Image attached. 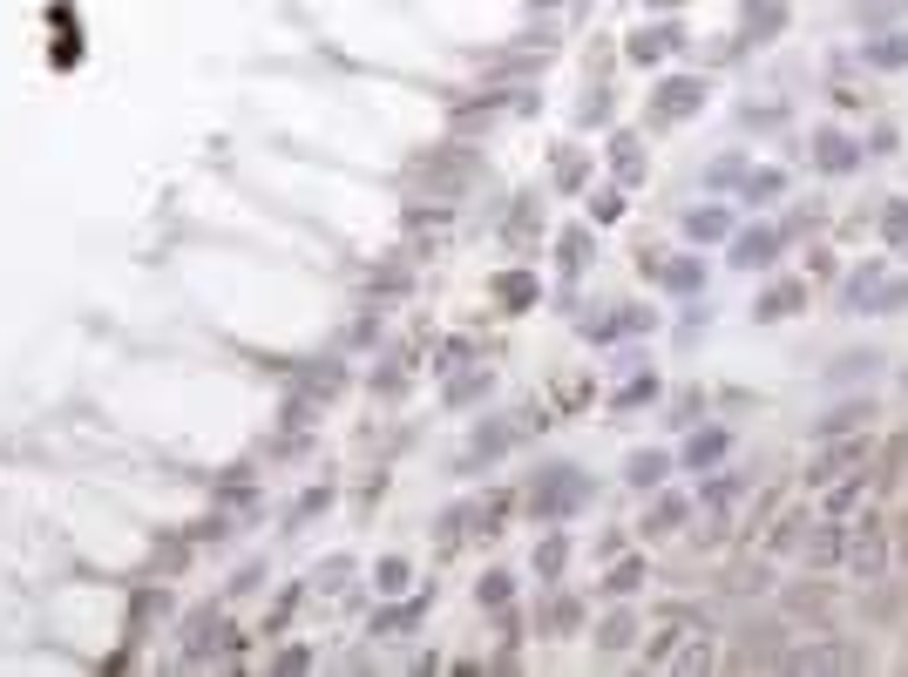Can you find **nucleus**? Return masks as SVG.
Returning a JSON list of instances; mask_svg holds the SVG:
<instances>
[{"label":"nucleus","mask_w":908,"mask_h":677,"mask_svg":"<svg viewBox=\"0 0 908 677\" xmlns=\"http://www.w3.org/2000/svg\"><path fill=\"white\" fill-rule=\"evenodd\" d=\"M787 224H753V230H739L732 237V265H746V272H767V265H780L787 258Z\"/></svg>","instance_id":"obj_1"},{"label":"nucleus","mask_w":908,"mask_h":677,"mask_svg":"<svg viewBox=\"0 0 908 677\" xmlns=\"http://www.w3.org/2000/svg\"><path fill=\"white\" fill-rule=\"evenodd\" d=\"M813 163L828 169V177H855V169L868 163V149H861L848 129H834V122H828V129H813Z\"/></svg>","instance_id":"obj_2"},{"label":"nucleus","mask_w":908,"mask_h":677,"mask_svg":"<svg viewBox=\"0 0 908 677\" xmlns=\"http://www.w3.org/2000/svg\"><path fill=\"white\" fill-rule=\"evenodd\" d=\"M881 562H888V529H881V516L848 522V569H855V576H875Z\"/></svg>","instance_id":"obj_3"},{"label":"nucleus","mask_w":908,"mask_h":677,"mask_svg":"<svg viewBox=\"0 0 908 677\" xmlns=\"http://www.w3.org/2000/svg\"><path fill=\"white\" fill-rule=\"evenodd\" d=\"M807 312V278H780V285H767L760 298H753V318L760 325H780V318H800Z\"/></svg>","instance_id":"obj_4"},{"label":"nucleus","mask_w":908,"mask_h":677,"mask_svg":"<svg viewBox=\"0 0 908 677\" xmlns=\"http://www.w3.org/2000/svg\"><path fill=\"white\" fill-rule=\"evenodd\" d=\"M861 454H868V441H855V434H834V448H820V454H813L807 481H820V488H828V481L855 474V461H861Z\"/></svg>","instance_id":"obj_5"},{"label":"nucleus","mask_w":908,"mask_h":677,"mask_svg":"<svg viewBox=\"0 0 908 677\" xmlns=\"http://www.w3.org/2000/svg\"><path fill=\"white\" fill-rule=\"evenodd\" d=\"M855 657L834 644V637H820V644H787L780 650V670H848Z\"/></svg>","instance_id":"obj_6"},{"label":"nucleus","mask_w":908,"mask_h":677,"mask_svg":"<svg viewBox=\"0 0 908 677\" xmlns=\"http://www.w3.org/2000/svg\"><path fill=\"white\" fill-rule=\"evenodd\" d=\"M881 278H888V258L855 265V272L841 278V312H868V305H875V292H881Z\"/></svg>","instance_id":"obj_7"},{"label":"nucleus","mask_w":908,"mask_h":677,"mask_svg":"<svg viewBox=\"0 0 908 677\" xmlns=\"http://www.w3.org/2000/svg\"><path fill=\"white\" fill-rule=\"evenodd\" d=\"M868 420H875V400H841V406H828V413L813 420V434H820V441H834V434H861Z\"/></svg>","instance_id":"obj_8"},{"label":"nucleus","mask_w":908,"mask_h":677,"mask_svg":"<svg viewBox=\"0 0 908 677\" xmlns=\"http://www.w3.org/2000/svg\"><path fill=\"white\" fill-rule=\"evenodd\" d=\"M875 373H881V353H868V346H848V353L828 360V386H861Z\"/></svg>","instance_id":"obj_9"},{"label":"nucleus","mask_w":908,"mask_h":677,"mask_svg":"<svg viewBox=\"0 0 908 677\" xmlns=\"http://www.w3.org/2000/svg\"><path fill=\"white\" fill-rule=\"evenodd\" d=\"M685 230H692L699 244H719V237H732V230H739V217H732L725 204H712V210H692V217H685Z\"/></svg>","instance_id":"obj_10"},{"label":"nucleus","mask_w":908,"mask_h":677,"mask_svg":"<svg viewBox=\"0 0 908 677\" xmlns=\"http://www.w3.org/2000/svg\"><path fill=\"white\" fill-rule=\"evenodd\" d=\"M725 448H732V434H725V428H705V434L685 448V468H712V461H725Z\"/></svg>","instance_id":"obj_11"},{"label":"nucleus","mask_w":908,"mask_h":677,"mask_svg":"<svg viewBox=\"0 0 908 677\" xmlns=\"http://www.w3.org/2000/svg\"><path fill=\"white\" fill-rule=\"evenodd\" d=\"M767 197H787V169H760V177L739 184V204H767Z\"/></svg>","instance_id":"obj_12"},{"label":"nucleus","mask_w":908,"mask_h":677,"mask_svg":"<svg viewBox=\"0 0 908 677\" xmlns=\"http://www.w3.org/2000/svg\"><path fill=\"white\" fill-rule=\"evenodd\" d=\"M868 68H908V35H875L868 41Z\"/></svg>","instance_id":"obj_13"},{"label":"nucleus","mask_w":908,"mask_h":677,"mask_svg":"<svg viewBox=\"0 0 908 677\" xmlns=\"http://www.w3.org/2000/svg\"><path fill=\"white\" fill-rule=\"evenodd\" d=\"M868 312H881V318H901V312H908V272H901V278H895V272H888V278H881V292H875V305H868Z\"/></svg>","instance_id":"obj_14"},{"label":"nucleus","mask_w":908,"mask_h":677,"mask_svg":"<svg viewBox=\"0 0 908 677\" xmlns=\"http://www.w3.org/2000/svg\"><path fill=\"white\" fill-rule=\"evenodd\" d=\"M875 224H881V237H888V244H908V197H888Z\"/></svg>","instance_id":"obj_15"},{"label":"nucleus","mask_w":908,"mask_h":677,"mask_svg":"<svg viewBox=\"0 0 908 677\" xmlns=\"http://www.w3.org/2000/svg\"><path fill=\"white\" fill-rule=\"evenodd\" d=\"M699 96H705L699 81H678V89H665V102H657V109H665V116H692V109H699Z\"/></svg>","instance_id":"obj_16"},{"label":"nucleus","mask_w":908,"mask_h":677,"mask_svg":"<svg viewBox=\"0 0 908 677\" xmlns=\"http://www.w3.org/2000/svg\"><path fill=\"white\" fill-rule=\"evenodd\" d=\"M739 488H746V474H712V481H705V501L725 508V501H739Z\"/></svg>","instance_id":"obj_17"},{"label":"nucleus","mask_w":908,"mask_h":677,"mask_svg":"<svg viewBox=\"0 0 908 677\" xmlns=\"http://www.w3.org/2000/svg\"><path fill=\"white\" fill-rule=\"evenodd\" d=\"M712 184H746V156H719L712 163Z\"/></svg>","instance_id":"obj_18"},{"label":"nucleus","mask_w":908,"mask_h":677,"mask_svg":"<svg viewBox=\"0 0 908 677\" xmlns=\"http://www.w3.org/2000/svg\"><path fill=\"white\" fill-rule=\"evenodd\" d=\"M895 149H901V129H895V122H881V129L868 136V156H895Z\"/></svg>","instance_id":"obj_19"},{"label":"nucleus","mask_w":908,"mask_h":677,"mask_svg":"<svg viewBox=\"0 0 908 677\" xmlns=\"http://www.w3.org/2000/svg\"><path fill=\"white\" fill-rule=\"evenodd\" d=\"M665 468H672V461H665V454H637V461H631V474H637V481H644V488H651V481H657V474H665Z\"/></svg>","instance_id":"obj_20"},{"label":"nucleus","mask_w":908,"mask_h":677,"mask_svg":"<svg viewBox=\"0 0 908 677\" xmlns=\"http://www.w3.org/2000/svg\"><path fill=\"white\" fill-rule=\"evenodd\" d=\"M678 522H685V501H672V508H657V516H651V529H657V536H672Z\"/></svg>","instance_id":"obj_21"},{"label":"nucleus","mask_w":908,"mask_h":677,"mask_svg":"<svg viewBox=\"0 0 908 677\" xmlns=\"http://www.w3.org/2000/svg\"><path fill=\"white\" fill-rule=\"evenodd\" d=\"M901 386H908V373H901Z\"/></svg>","instance_id":"obj_22"},{"label":"nucleus","mask_w":908,"mask_h":677,"mask_svg":"<svg viewBox=\"0 0 908 677\" xmlns=\"http://www.w3.org/2000/svg\"><path fill=\"white\" fill-rule=\"evenodd\" d=\"M901 251H908V244H901Z\"/></svg>","instance_id":"obj_23"}]
</instances>
